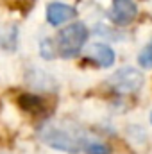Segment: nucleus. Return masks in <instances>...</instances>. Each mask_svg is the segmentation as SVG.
Masks as SVG:
<instances>
[{"label":"nucleus","instance_id":"f257e3e1","mask_svg":"<svg viewBox=\"0 0 152 154\" xmlns=\"http://www.w3.org/2000/svg\"><path fill=\"white\" fill-rule=\"evenodd\" d=\"M39 138L56 151L77 154L88 145V136L70 122H47L39 127Z\"/></svg>","mask_w":152,"mask_h":154},{"label":"nucleus","instance_id":"f03ea898","mask_svg":"<svg viewBox=\"0 0 152 154\" xmlns=\"http://www.w3.org/2000/svg\"><path fill=\"white\" fill-rule=\"evenodd\" d=\"M86 39H88V29H86V25L81 23V22L70 23L56 38L57 52L63 57H75L77 54L82 50Z\"/></svg>","mask_w":152,"mask_h":154},{"label":"nucleus","instance_id":"7ed1b4c3","mask_svg":"<svg viewBox=\"0 0 152 154\" xmlns=\"http://www.w3.org/2000/svg\"><path fill=\"white\" fill-rule=\"evenodd\" d=\"M108 86L113 88L116 93H134L143 86V75L140 70L125 66L108 79Z\"/></svg>","mask_w":152,"mask_h":154},{"label":"nucleus","instance_id":"20e7f679","mask_svg":"<svg viewBox=\"0 0 152 154\" xmlns=\"http://www.w3.org/2000/svg\"><path fill=\"white\" fill-rule=\"evenodd\" d=\"M138 14V7L134 0H113V7L109 11V18L116 25H129Z\"/></svg>","mask_w":152,"mask_h":154},{"label":"nucleus","instance_id":"39448f33","mask_svg":"<svg viewBox=\"0 0 152 154\" xmlns=\"http://www.w3.org/2000/svg\"><path fill=\"white\" fill-rule=\"evenodd\" d=\"M77 14V11L68 5V4H61V2H52L47 5V22L50 25H61L68 20H72Z\"/></svg>","mask_w":152,"mask_h":154},{"label":"nucleus","instance_id":"423d86ee","mask_svg":"<svg viewBox=\"0 0 152 154\" xmlns=\"http://www.w3.org/2000/svg\"><path fill=\"white\" fill-rule=\"evenodd\" d=\"M88 59H91L102 68H108L114 63V52L104 43H93L88 48Z\"/></svg>","mask_w":152,"mask_h":154},{"label":"nucleus","instance_id":"0eeeda50","mask_svg":"<svg viewBox=\"0 0 152 154\" xmlns=\"http://www.w3.org/2000/svg\"><path fill=\"white\" fill-rule=\"evenodd\" d=\"M18 104H20L22 109H25V111H29V113H32V115H39V113L45 111V102H43V99L38 97V95H34V93H23V95L18 99Z\"/></svg>","mask_w":152,"mask_h":154},{"label":"nucleus","instance_id":"6e6552de","mask_svg":"<svg viewBox=\"0 0 152 154\" xmlns=\"http://www.w3.org/2000/svg\"><path fill=\"white\" fill-rule=\"evenodd\" d=\"M138 63H140V66H143V68H152V41L147 43L145 48L140 52Z\"/></svg>","mask_w":152,"mask_h":154},{"label":"nucleus","instance_id":"1a4fd4ad","mask_svg":"<svg viewBox=\"0 0 152 154\" xmlns=\"http://www.w3.org/2000/svg\"><path fill=\"white\" fill-rule=\"evenodd\" d=\"M86 154H109V147L100 143V142H88V145L84 147Z\"/></svg>","mask_w":152,"mask_h":154},{"label":"nucleus","instance_id":"9d476101","mask_svg":"<svg viewBox=\"0 0 152 154\" xmlns=\"http://www.w3.org/2000/svg\"><path fill=\"white\" fill-rule=\"evenodd\" d=\"M56 50H57V47H56V43H54L52 39H45V41H41V56H43L45 59L54 57V56H56Z\"/></svg>","mask_w":152,"mask_h":154},{"label":"nucleus","instance_id":"9b49d317","mask_svg":"<svg viewBox=\"0 0 152 154\" xmlns=\"http://www.w3.org/2000/svg\"><path fill=\"white\" fill-rule=\"evenodd\" d=\"M95 32H97L99 36H109L111 39H120V38H116V36H114V34H116L114 31L108 29V27H104V25H97V27H95Z\"/></svg>","mask_w":152,"mask_h":154},{"label":"nucleus","instance_id":"f8f14e48","mask_svg":"<svg viewBox=\"0 0 152 154\" xmlns=\"http://www.w3.org/2000/svg\"><path fill=\"white\" fill-rule=\"evenodd\" d=\"M150 122H152V115H150Z\"/></svg>","mask_w":152,"mask_h":154}]
</instances>
